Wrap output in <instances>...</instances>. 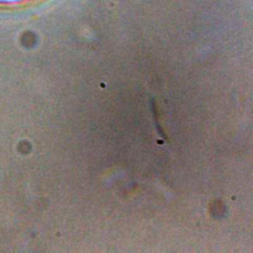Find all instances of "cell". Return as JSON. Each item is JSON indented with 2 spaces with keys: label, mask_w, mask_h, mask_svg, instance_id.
I'll return each mask as SVG.
<instances>
[{
  "label": "cell",
  "mask_w": 253,
  "mask_h": 253,
  "mask_svg": "<svg viewBox=\"0 0 253 253\" xmlns=\"http://www.w3.org/2000/svg\"><path fill=\"white\" fill-rule=\"evenodd\" d=\"M16 0H0V3H8V2H14Z\"/></svg>",
  "instance_id": "cell-1"
}]
</instances>
